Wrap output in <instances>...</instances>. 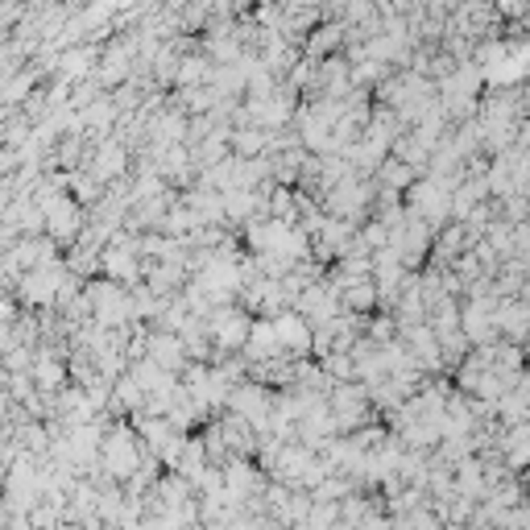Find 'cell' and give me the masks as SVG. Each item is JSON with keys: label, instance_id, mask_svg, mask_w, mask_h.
<instances>
[{"label": "cell", "instance_id": "1", "mask_svg": "<svg viewBox=\"0 0 530 530\" xmlns=\"http://www.w3.org/2000/svg\"><path fill=\"white\" fill-rule=\"evenodd\" d=\"M99 456H104L112 477H133V472H137V443H133L128 431L109 435V440L99 443Z\"/></svg>", "mask_w": 530, "mask_h": 530}, {"label": "cell", "instance_id": "4", "mask_svg": "<svg viewBox=\"0 0 530 530\" xmlns=\"http://www.w3.org/2000/svg\"><path fill=\"white\" fill-rule=\"evenodd\" d=\"M414 212H419L422 220H440L443 212H448V199H443L440 187H419L414 191Z\"/></svg>", "mask_w": 530, "mask_h": 530}, {"label": "cell", "instance_id": "3", "mask_svg": "<svg viewBox=\"0 0 530 530\" xmlns=\"http://www.w3.org/2000/svg\"><path fill=\"white\" fill-rule=\"evenodd\" d=\"M274 332H278V348H290V353H303L311 336H307V324L298 315H278L274 319Z\"/></svg>", "mask_w": 530, "mask_h": 530}, {"label": "cell", "instance_id": "6", "mask_svg": "<svg viewBox=\"0 0 530 530\" xmlns=\"http://www.w3.org/2000/svg\"><path fill=\"white\" fill-rule=\"evenodd\" d=\"M33 382H42L50 390V385H59L62 382V364L54 361V356H42L38 364H33Z\"/></svg>", "mask_w": 530, "mask_h": 530}, {"label": "cell", "instance_id": "2", "mask_svg": "<svg viewBox=\"0 0 530 530\" xmlns=\"http://www.w3.org/2000/svg\"><path fill=\"white\" fill-rule=\"evenodd\" d=\"M212 332H216V340L224 344V348H236V344H249V319L245 315H232V311H220L216 319H212Z\"/></svg>", "mask_w": 530, "mask_h": 530}, {"label": "cell", "instance_id": "5", "mask_svg": "<svg viewBox=\"0 0 530 530\" xmlns=\"http://www.w3.org/2000/svg\"><path fill=\"white\" fill-rule=\"evenodd\" d=\"M178 361H183V344L157 336L154 340V364H162V369H178Z\"/></svg>", "mask_w": 530, "mask_h": 530}]
</instances>
